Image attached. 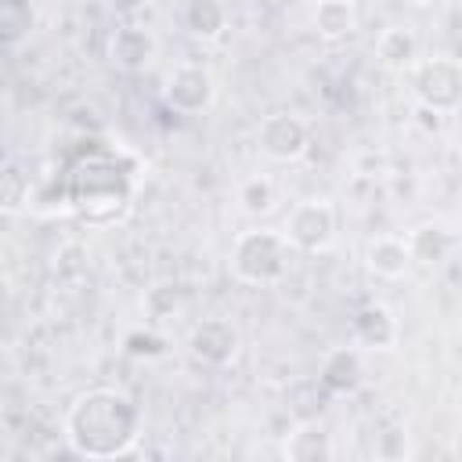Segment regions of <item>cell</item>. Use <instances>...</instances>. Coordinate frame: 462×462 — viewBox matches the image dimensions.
Wrapping results in <instances>:
<instances>
[{"instance_id": "cell-5", "label": "cell", "mask_w": 462, "mask_h": 462, "mask_svg": "<svg viewBox=\"0 0 462 462\" xmlns=\"http://www.w3.org/2000/svg\"><path fill=\"white\" fill-rule=\"evenodd\" d=\"M162 101L180 116H199L217 101V79L206 65L184 61L162 83Z\"/></svg>"}, {"instance_id": "cell-20", "label": "cell", "mask_w": 462, "mask_h": 462, "mask_svg": "<svg viewBox=\"0 0 462 462\" xmlns=\"http://www.w3.org/2000/svg\"><path fill=\"white\" fill-rule=\"evenodd\" d=\"M162 346H166V343H162L152 328H134V332L123 336V350H126L130 357H159Z\"/></svg>"}, {"instance_id": "cell-21", "label": "cell", "mask_w": 462, "mask_h": 462, "mask_svg": "<svg viewBox=\"0 0 462 462\" xmlns=\"http://www.w3.org/2000/svg\"><path fill=\"white\" fill-rule=\"evenodd\" d=\"M375 455L379 458H404L408 455V433L404 430H386L375 437Z\"/></svg>"}, {"instance_id": "cell-6", "label": "cell", "mask_w": 462, "mask_h": 462, "mask_svg": "<svg viewBox=\"0 0 462 462\" xmlns=\"http://www.w3.org/2000/svg\"><path fill=\"white\" fill-rule=\"evenodd\" d=\"M256 144L271 162H300L310 148V126L292 112H274L260 123Z\"/></svg>"}, {"instance_id": "cell-19", "label": "cell", "mask_w": 462, "mask_h": 462, "mask_svg": "<svg viewBox=\"0 0 462 462\" xmlns=\"http://www.w3.org/2000/svg\"><path fill=\"white\" fill-rule=\"evenodd\" d=\"M0 202H4V213H7V217H14V213L29 202V177H25L14 162L4 166V191H0Z\"/></svg>"}, {"instance_id": "cell-1", "label": "cell", "mask_w": 462, "mask_h": 462, "mask_svg": "<svg viewBox=\"0 0 462 462\" xmlns=\"http://www.w3.org/2000/svg\"><path fill=\"white\" fill-rule=\"evenodd\" d=\"M65 444L79 458H119L141 440V408L112 386L79 393L65 411Z\"/></svg>"}, {"instance_id": "cell-9", "label": "cell", "mask_w": 462, "mask_h": 462, "mask_svg": "<svg viewBox=\"0 0 462 462\" xmlns=\"http://www.w3.org/2000/svg\"><path fill=\"white\" fill-rule=\"evenodd\" d=\"M108 58L112 65H119L123 72H141L152 65L155 58V36L134 22H123L112 36H108Z\"/></svg>"}, {"instance_id": "cell-22", "label": "cell", "mask_w": 462, "mask_h": 462, "mask_svg": "<svg viewBox=\"0 0 462 462\" xmlns=\"http://www.w3.org/2000/svg\"><path fill=\"white\" fill-rule=\"evenodd\" d=\"M144 4H148V0H108V7H112L119 18H126V22L137 18V14L144 11Z\"/></svg>"}, {"instance_id": "cell-7", "label": "cell", "mask_w": 462, "mask_h": 462, "mask_svg": "<svg viewBox=\"0 0 462 462\" xmlns=\"http://www.w3.org/2000/svg\"><path fill=\"white\" fill-rule=\"evenodd\" d=\"M242 336L227 318H202L191 332H188V350L195 361L209 365V368H224L238 357Z\"/></svg>"}, {"instance_id": "cell-10", "label": "cell", "mask_w": 462, "mask_h": 462, "mask_svg": "<svg viewBox=\"0 0 462 462\" xmlns=\"http://www.w3.org/2000/svg\"><path fill=\"white\" fill-rule=\"evenodd\" d=\"M350 332L368 350H393L397 346V336H401L397 318H393V310L386 303H365V307H357L354 310V321H350Z\"/></svg>"}, {"instance_id": "cell-8", "label": "cell", "mask_w": 462, "mask_h": 462, "mask_svg": "<svg viewBox=\"0 0 462 462\" xmlns=\"http://www.w3.org/2000/svg\"><path fill=\"white\" fill-rule=\"evenodd\" d=\"M318 383L325 386L328 397H346V393H357V386L365 383V365H361V354L354 346H336L321 357V368H318Z\"/></svg>"}, {"instance_id": "cell-11", "label": "cell", "mask_w": 462, "mask_h": 462, "mask_svg": "<svg viewBox=\"0 0 462 462\" xmlns=\"http://www.w3.org/2000/svg\"><path fill=\"white\" fill-rule=\"evenodd\" d=\"M282 451L289 462H328L336 455V444H332V433L318 419H300L289 430Z\"/></svg>"}, {"instance_id": "cell-24", "label": "cell", "mask_w": 462, "mask_h": 462, "mask_svg": "<svg viewBox=\"0 0 462 462\" xmlns=\"http://www.w3.org/2000/svg\"><path fill=\"white\" fill-rule=\"evenodd\" d=\"M408 4H415V7H433V4H444V0H408Z\"/></svg>"}, {"instance_id": "cell-23", "label": "cell", "mask_w": 462, "mask_h": 462, "mask_svg": "<svg viewBox=\"0 0 462 462\" xmlns=\"http://www.w3.org/2000/svg\"><path fill=\"white\" fill-rule=\"evenodd\" d=\"M415 116H419V123H422L426 130H433V134L444 126V112H437V108H426V105H419V108H415Z\"/></svg>"}, {"instance_id": "cell-3", "label": "cell", "mask_w": 462, "mask_h": 462, "mask_svg": "<svg viewBox=\"0 0 462 462\" xmlns=\"http://www.w3.org/2000/svg\"><path fill=\"white\" fill-rule=\"evenodd\" d=\"M408 83L419 105L437 108V112H455L462 108V61L448 58V54H433V58H419L408 69Z\"/></svg>"}, {"instance_id": "cell-14", "label": "cell", "mask_w": 462, "mask_h": 462, "mask_svg": "<svg viewBox=\"0 0 462 462\" xmlns=\"http://www.w3.org/2000/svg\"><path fill=\"white\" fill-rule=\"evenodd\" d=\"M375 54L390 72H408L419 61V36L408 25H390L375 40Z\"/></svg>"}, {"instance_id": "cell-15", "label": "cell", "mask_w": 462, "mask_h": 462, "mask_svg": "<svg viewBox=\"0 0 462 462\" xmlns=\"http://www.w3.org/2000/svg\"><path fill=\"white\" fill-rule=\"evenodd\" d=\"M357 29V0H318L314 7V32L328 43L346 40Z\"/></svg>"}, {"instance_id": "cell-12", "label": "cell", "mask_w": 462, "mask_h": 462, "mask_svg": "<svg viewBox=\"0 0 462 462\" xmlns=\"http://www.w3.org/2000/svg\"><path fill=\"white\" fill-rule=\"evenodd\" d=\"M404 238H408L411 263H422V267H440L455 249V235L440 224H419Z\"/></svg>"}, {"instance_id": "cell-2", "label": "cell", "mask_w": 462, "mask_h": 462, "mask_svg": "<svg viewBox=\"0 0 462 462\" xmlns=\"http://www.w3.org/2000/svg\"><path fill=\"white\" fill-rule=\"evenodd\" d=\"M289 256H292V242L285 238V231L253 227V231H242L231 245V274L260 289L278 285L289 271Z\"/></svg>"}, {"instance_id": "cell-16", "label": "cell", "mask_w": 462, "mask_h": 462, "mask_svg": "<svg viewBox=\"0 0 462 462\" xmlns=\"http://www.w3.org/2000/svg\"><path fill=\"white\" fill-rule=\"evenodd\" d=\"M184 29L195 40H217L227 29V11L220 0H188L184 7Z\"/></svg>"}, {"instance_id": "cell-17", "label": "cell", "mask_w": 462, "mask_h": 462, "mask_svg": "<svg viewBox=\"0 0 462 462\" xmlns=\"http://www.w3.org/2000/svg\"><path fill=\"white\" fill-rule=\"evenodd\" d=\"M274 202H278V188L267 173H253L238 184V209L245 217H267L274 209Z\"/></svg>"}, {"instance_id": "cell-18", "label": "cell", "mask_w": 462, "mask_h": 462, "mask_svg": "<svg viewBox=\"0 0 462 462\" xmlns=\"http://www.w3.org/2000/svg\"><path fill=\"white\" fill-rule=\"evenodd\" d=\"M36 22V7L32 0H0V29H4V43L18 47Z\"/></svg>"}, {"instance_id": "cell-4", "label": "cell", "mask_w": 462, "mask_h": 462, "mask_svg": "<svg viewBox=\"0 0 462 462\" xmlns=\"http://www.w3.org/2000/svg\"><path fill=\"white\" fill-rule=\"evenodd\" d=\"M285 238L300 253H325L336 238V206L328 199H303L285 217Z\"/></svg>"}, {"instance_id": "cell-13", "label": "cell", "mask_w": 462, "mask_h": 462, "mask_svg": "<svg viewBox=\"0 0 462 462\" xmlns=\"http://www.w3.org/2000/svg\"><path fill=\"white\" fill-rule=\"evenodd\" d=\"M365 267L379 278H401L411 267V253H408V238L397 235H379L368 242L365 249Z\"/></svg>"}]
</instances>
